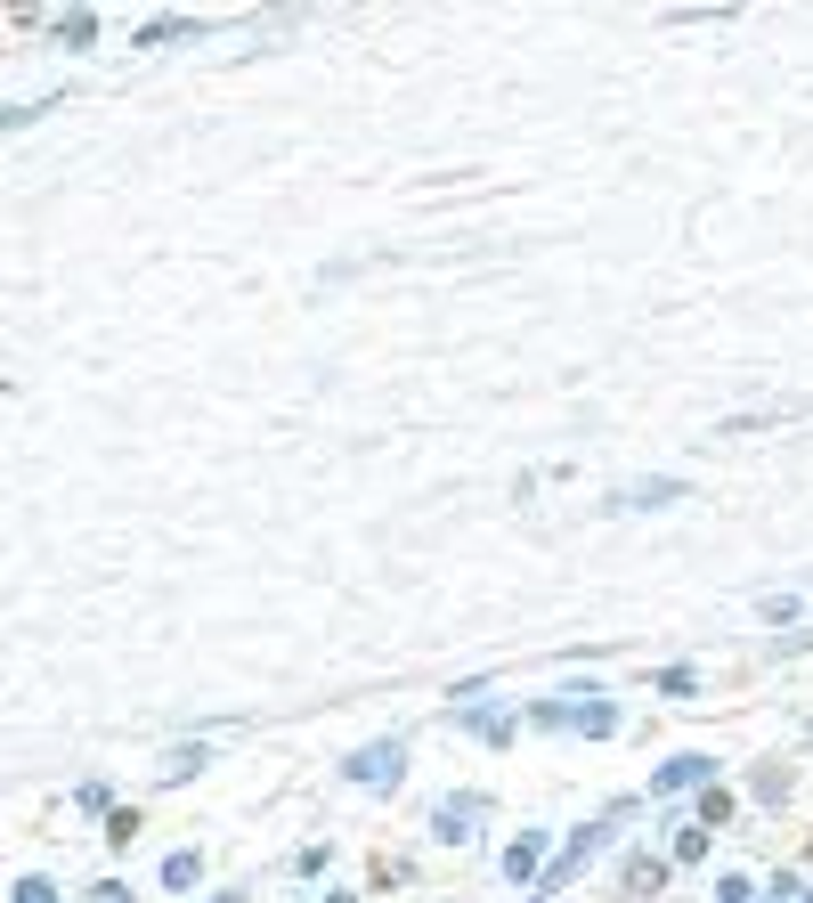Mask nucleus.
Instances as JSON below:
<instances>
[{
  "instance_id": "1",
  "label": "nucleus",
  "mask_w": 813,
  "mask_h": 903,
  "mask_svg": "<svg viewBox=\"0 0 813 903\" xmlns=\"http://www.w3.org/2000/svg\"><path fill=\"white\" fill-rule=\"evenodd\" d=\"M350 773L366 781V790H391V781H399V741H374V749H358V757H350Z\"/></svg>"
},
{
  "instance_id": "2",
  "label": "nucleus",
  "mask_w": 813,
  "mask_h": 903,
  "mask_svg": "<svg viewBox=\"0 0 813 903\" xmlns=\"http://www.w3.org/2000/svg\"><path fill=\"white\" fill-rule=\"evenodd\" d=\"M610 505L651 513V505H683V489H675V480H627V489H610Z\"/></svg>"
},
{
  "instance_id": "3",
  "label": "nucleus",
  "mask_w": 813,
  "mask_h": 903,
  "mask_svg": "<svg viewBox=\"0 0 813 903\" xmlns=\"http://www.w3.org/2000/svg\"><path fill=\"white\" fill-rule=\"evenodd\" d=\"M480 814H488V798H448V806H440V838H472Z\"/></svg>"
},
{
  "instance_id": "4",
  "label": "nucleus",
  "mask_w": 813,
  "mask_h": 903,
  "mask_svg": "<svg viewBox=\"0 0 813 903\" xmlns=\"http://www.w3.org/2000/svg\"><path fill=\"white\" fill-rule=\"evenodd\" d=\"M683 781H708V757H667L659 765V790H683Z\"/></svg>"
},
{
  "instance_id": "5",
  "label": "nucleus",
  "mask_w": 813,
  "mask_h": 903,
  "mask_svg": "<svg viewBox=\"0 0 813 903\" xmlns=\"http://www.w3.org/2000/svg\"><path fill=\"white\" fill-rule=\"evenodd\" d=\"M627 887H635V895H651V887H659V863H651V855H635V863H627Z\"/></svg>"
},
{
  "instance_id": "6",
  "label": "nucleus",
  "mask_w": 813,
  "mask_h": 903,
  "mask_svg": "<svg viewBox=\"0 0 813 903\" xmlns=\"http://www.w3.org/2000/svg\"><path fill=\"white\" fill-rule=\"evenodd\" d=\"M90 33H98V17H57V41H74V49H82Z\"/></svg>"
},
{
  "instance_id": "7",
  "label": "nucleus",
  "mask_w": 813,
  "mask_h": 903,
  "mask_svg": "<svg viewBox=\"0 0 813 903\" xmlns=\"http://www.w3.org/2000/svg\"><path fill=\"white\" fill-rule=\"evenodd\" d=\"M537 847H545V838H537V830H529V838H521V847H513V855H505V871H537Z\"/></svg>"
},
{
  "instance_id": "8",
  "label": "nucleus",
  "mask_w": 813,
  "mask_h": 903,
  "mask_svg": "<svg viewBox=\"0 0 813 903\" xmlns=\"http://www.w3.org/2000/svg\"><path fill=\"white\" fill-rule=\"evenodd\" d=\"M17 903H57V887L49 879H17Z\"/></svg>"
}]
</instances>
